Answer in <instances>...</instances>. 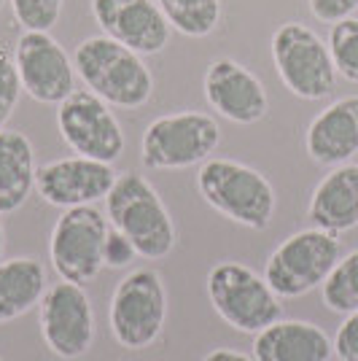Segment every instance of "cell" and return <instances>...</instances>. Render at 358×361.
Listing matches in <instances>:
<instances>
[{"mask_svg":"<svg viewBox=\"0 0 358 361\" xmlns=\"http://www.w3.org/2000/svg\"><path fill=\"white\" fill-rule=\"evenodd\" d=\"M73 65L84 87L111 108H143L154 97V73L137 54L108 35H92L75 46Z\"/></svg>","mask_w":358,"mask_h":361,"instance_id":"obj_1","label":"cell"},{"mask_svg":"<svg viewBox=\"0 0 358 361\" xmlns=\"http://www.w3.org/2000/svg\"><path fill=\"white\" fill-rule=\"evenodd\" d=\"M108 224L135 245L140 259L159 262L175 248V221L159 192L140 173H119L111 195L105 197Z\"/></svg>","mask_w":358,"mask_h":361,"instance_id":"obj_2","label":"cell"},{"mask_svg":"<svg viewBox=\"0 0 358 361\" xmlns=\"http://www.w3.org/2000/svg\"><path fill=\"white\" fill-rule=\"evenodd\" d=\"M197 192L216 213L256 232L272 224L278 208V195L267 176L226 157H210L199 165Z\"/></svg>","mask_w":358,"mask_h":361,"instance_id":"obj_3","label":"cell"},{"mask_svg":"<svg viewBox=\"0 0 358 361\" xmlns=\"http://www.w3.org/2000/svg\"><path fill=\"white\" fill-rule=\"evenodd\" d=\"M205 291L218 318L242 334H259L283 318V302L267 278L242 262H216L205 278Z\"/></svg>","mask_w":358,"mask_h":361,"instance_id":"obj_4","label":"cell"},{"mask_svg":"<svg viewBox=\"0 0 358 361\" xmlns=\"http://www.w3.org/2000/svg\"><path fill=\"white\" fill-rule=\"evenodd\" d=\"M167 288L162 275L151 267H137L121 278L108 307V326L113 340L127 350H146L164 331Z\"/></svg>","mask_w":358,"mask_h":361,"instance_id":"obj_5","label":"cell"},{"mask_svg":"<svg viewBox=\"0 0 358 361\" xmlns=\"http://www.w3.org/2000/svg\"><path fill=\"white\" fill-rule=\"evenodd\" d=\"M342 259L340 235L326 229H299L288 235L264 264V278L280 300H297L310 294L313 288L323 286L328 272Z\"/></svg>","mask_w":358,"mask_h":361,"instance_id":"obj_6","label":"cell"},{"mask_svg":"<svg viewBox=\"0 0 358 361\" xmlns=\"http://www.w3.org/2000/svg\"><path fill=\"white\" fill-rule=\"evenodd\" d=\"M269 51L278 78L299 100H323L337 87L328 44L304 22H283L269 38Z\"/></svg>","mask_w":358,"mask_h":361,"instance_id":"obj_7","label":"cell"},{"mask_svg":"<svg viewBox=\"0 0 358 361\" xmlns=\"http://www.w3.org/2000/svg\"><path fill=\"white\" fill-rule=\"evenodd\" d=\"M221 143V127L210 114L178 111L156 116L140 137V159L149 170H186L210 159Z\"/></svg>","mask_w":358,"mask_h":361,"instance_id":"obj_8","label":"cell"},{"mask_svg":"<svg viewBox=\"0 0 358 361\" xmlns=\"http://www.w3.org/2000/svg\"><path fill=\"white\" fill-rule=\"evenodd\" d=\"M108 232V216L97 205H78L62 211L49 238V262L57 278L78 286L92 283L105 267Z\"/></svg>","mask_w":358,"mask_h":361,"instance_id":"obj_9","label":"cell"},{"mask_svg":"<svg viewBox=\"0 0 358 361\" xmlns=\"http://www.w3.org/2000/svg\"><path fill=\"white\" fill-rule=\"evenodd\" d=\"M57 130L73 154L108 165H113L127 146L121 121L92 90H75L57 106Z\"/></svg>","mask_w":358,"mask_h":361,"instance_id":"obj_10","label":"cell"},{"mask_svg":"<svg viewBox=\"0 0 358 361\" xmlns=\"http://www.w3.org/2000/svg\"><path fill=\"white\" fill-rule=\"evenodd\" d=\"M41 337L60 359H81L94 343V307L84 286L62 281L46 288L41 300Z\"/></svg>","mask_w":358,"mask_h":361,"instance_id":"obj_11","label":"cell"},{"mask_svg":"<svg viewBox=\"0 0 358 361\" xmlns=\"http://www.w3.org/2000/svg\"><path fill=\"white\" fill-rule=\"evenodd\" d=\"M14 65L22 92L41 106H60L75 92L73 57L62 49L51 32L25 30L14 44Z\"/></svg>","mask_w":358,"mask_h":361,"instance_id":"obj_12","label":"cell"},{"mask_svg":"<svg viewBox=\"0 0 358 361\" xmlns=\"http://www.w3.org/2000/svg\"><path fill=\"white\" fill-rule=\"evenodd\" d=\"M119 173L113 165L90 159V157H62L38 167L35 173V192L44 202L54 208H78V205H97L111 195Z\"/></svg>","mask_w":358,"mask_h":361,"instance_id":"obj_13","label":"cell"},{"mask_svg":"<svg viewBox=\"0 0 358 361\" xmlns=\"http://www.w3.org/2000/svg\"><path fill=\"white\" fill-rule=\"evenodd\" d=\"M202 94L208 106L232 124L251 127L269 111V94L264 81L232 57H218L202 75Z\"/></svg>","mask_w":358,"mask_h":361,"instance_id":"obj_14","label":"cell"},{"mask_svg":"<svg viewBox=\"0 0 358 361\" xmlns=\"http://www.w3.org/2000/svg\"><path fill=\"white\" fill-rule=\"evenodd\" d=\"M92 16L103 35L143 57L162 54L173 35L156 0H92Z\"/></svg>","mask_w":358,"mask_h":361,"instance_id":"obj_15","label":"cell"},{"mask_svg":"<svg viewBox=\"0 0 358 361\" xmlns=\"http://www.w3.org/2000/svg\"><path fill=\"white\" fill-rule=\"evenodd\" d=\"M307 157L321 167H337L358 154V94L328 103L304 133Z\"/></svg>","mask_w":358,"mask_h":361,"instance_id":"obj_16","label":"cell"},{"mask_svg":"<svg viewBox=\"0 0 358 361\" xmlns=\"http://www.w3.org/2000/svg\"><path fill=\"white\" fill-rule=\"evenodd\" d=\"M334 340L313 321L278 318L254 334L256 361H331Z\"/></svg>","mask_w":358,"mask_h":361,"instance_id":"obj_17","label":"cell"},{"mask_svg":"<svg viewBox=\"0 0 358 361\" xmlns=\"http://www.w3.org/2000/svg\"><path fill=\"white\" fill-rule=\"evenodd\" d=\"M307 219L331 235H342L358 226V165L331 167L310 195Z\"/></svg>","mask_w":358,"mask_h":361,"instance_id":"obj_18","label":"cell"},{"mask_svg":"<svg viewBox=\"0 0 358 361\" xmlns=\"http://www.w3.org/2000/svg\"><path fill=\"white\" fill-rule=\"evenodd\" d=\"M35 149L19 130H0V216L16 213L35 189Z\"/></svg>","mask_w":358,"mask_h":361,"instance_id":"obj_19","label":"cell"},{"mask_svg":"<svg viewBox=\"0 0 358 361\" xmlns=\"http://www.w3.org/2000/svg\"><path fill=\"white\" fill-rule=\"evenodd\" d=\"M49 281L35 256H11L0 262V324L27 316L41 305Z\"/></svg>","mask_w":358,"mask_h":361,"instance_id":"obj_20","label":"cell"},{"mask_svg":"<svg viewBox=\"0 0 358 361\" xmlns=\"http://www.w3.org/2000/svg\"><path fill=\"white\" fill-rule=\"evenodd\" d=\"M170 27L186 38H208L218 30L221 0H156Z\"/></svg>","mask_w":358,"mask_h":361,"instance_id":"obj_21","label":"cell"},{"mask_svg":"<svg viewBox=\"0 0 358 361\" xmlns=\"http://www.w3.org/2000/svg\"><path fill=\"white\" fill-rule=\"evenodd\" d=\"M321 297L331 313L350 316L358 310V248L345 254L321 286Z\"/></svg>","mask_w":358,"mask_h":361,"instance_id":"obj_22","label":"cell"},{"mask_svg":"<svg viewBox=\"0 0 358 361\" xmlns=\"http://www.w3.org/2000/svg\"><path fill=\"white\" fill-rule=\"evenodd\" d=\"M328 54L337 68V75L345 81L358 84V19L345 16L340 22L331 25L328 30Z\"/></svg>","mask_w":358,"mask_h":361,"instance_id":"obj_23","label":"cell"},{"mask_svg":"<svg viewBox=\"0 0 358 361\" xmlns=\"http://www.w3.org/2000/svg\"><path fill=\"white\" fill-rule=\"evenodd\" d=\"M11 14L19 22L22 30L49 32L62 16L65 0H8Z\"/></svg>","mask_w":358,"mask_h":361,"instance_id":"obj_24","label":"cell"},{"mask_svg":"<svg viewBox=\"0 0 358 361\" xmlns=\"http://www.w3.org/2000/svg\"><path fill=\"white\" fill-rule=\"evenodd\" d=\"M19 97H22V81L14 65V49L0 44V130H6L11 114L19 106Z\"/></svg>","mask_w":358,"mask_h":361,"instance_id":"obj_25","label":"cell"},{"mask_svg":"<svg viewBox=\"0 0 358 361\" xmlns=\"http://www.w3.org/2000/svg\"><path fill=\"white\" fill-rule=\"evenodd\" d=\"M135 256H137V251H135L132 243L111 226L108 240H105V267H108V270H124V267L132 264Z\"/></svg>","mask_w":358,"mask_h":361,"instance_id":"obj_26","label":"cell"},{"mask_svg":"<svg viewBox=\"0 0 358 361\" xmlns=\"http://www.w3.org/2000/svg\"><path fill=\"white\" fill-rule=\"evenodd\" d=\"M334 356L340 361H358V310L345 316L334 334Z\"/></svg>","mask_w":358,"mask_h":361,"instance_id":"obj_27","label":"cell"},{"mask_svg":"<svg viewBox=\"0 0 358 361\" xmlns=\"http://www.w3.org/2000/svg\"><path fill=\"white\" fill-rule=\"evenodd\" d=\"M307 8L318 22L334 25L358 11V0H307Z\"/></svg>","mask_w":358,"mask_h":361,"instance_id":"obj_28","label":"cell"},{"mask_svg":"<svg viewBox=\"0 0 358 361\" xmlns=\"http://www.w3.org/2000/svg\"><path fill=\"white\" fill-rule=\"evenodd\" d=\"M202 361H256V359L254 356H248V353L232 350V348H216V350H210Z\"/></svg>","mask_w":358,"mask_h":361,"instance_id":"obj_29","label":"cell"},{"mask_svg":"<svg viewBox=\"0 0 358 361\" xmlns=\"http://www.w3.org/2000/svg\"><path fill=\"white\" fill-rule=\"evenodd\" d=\"M3 254H6V229H3V221H0V262H3Z\"/></svg>","mask_w":358,"mask_h":361,"instance_id":"obj_30","label":"cell"},{"mask_svg":"<svg viewBox=\"0 0 358 361\" xmlns=\"http://www.w3.org/2000/svg\"><path fill=\"white\" fill-rule=\"evenodd\" d=\"M6 3H8V0H0V11H3V6H6Z\"/></svg>","mask_w":358,"mask_h":361,"instance_id":"obj_31","label":"cell"},{"mask_svg":"<svg viewBox=\"0 0 358 361\" xmlns=\"http://www.w3.org/2000/svg\"><path fill=\"white\" fill-rule=\"evenodd\" d=\"M0 361H3V359H0Z\"/></svg>","mask_w":358,"mask_h":361,"instance_id":"obj_32","label":"cell"}]
</instances>
